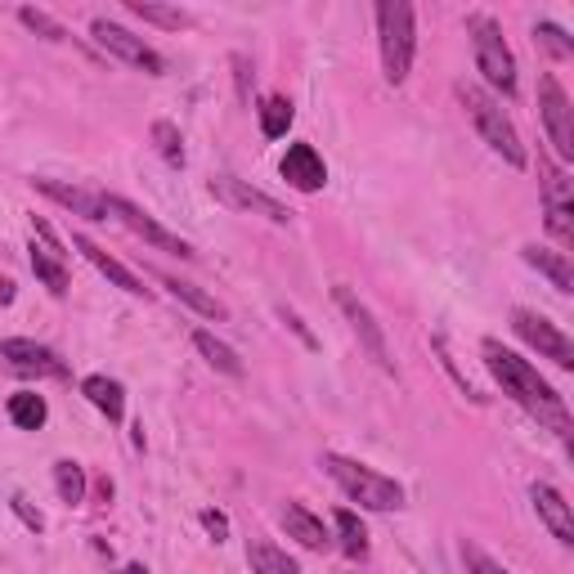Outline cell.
<instances>
[{"instance_id":"6da1fadb","label":"cell","mask_w":574,"mask_h":574,"mask_svg":"<svg viewBox=\"0 0 574 574\" xmlns=\"http://www.w3.org/2000/svg\"><path fill=\"white\" fill-rule=\"evenodd\" d=\"M485 364H489V373H493V381L503 387V395H512L529 417H539L544 427H552L561 440H570V408H565V400L552 391V381L548 377H539V368H534L529 359H521L516 351H508L503 341H485Z\"/></svg>"},{"instance_id":"7a4b0ae2","label":"cell","mask_w":574,"mask_h":574,"mask_svg":"<svg viewBox=\"0 0 574 574\" xmlns=\"http://www.w3.org/2000/svg\"><path fill=\"white\" fill-rule=\"evenodd\" d=\"M457 103L467 108V118H472V126H476V135L499 152V158L512 167V171H525L529 167V152H525V144H521V131L512 126V118L503 112V103L493 99L489 90H480V86H472V82H457Z\"/></svg>"},{"instance_id":"3957f363","label":"cell","mask_w":574,"mask_h":574,"mask_svg":"<svg viewBox=\"0 0 574 574\" xmlns=\"http://www.w3.org/2000/svg\"><path fill=\"white\" fill-rule=\"evenodd\" d=\"M377 46H381V72L391 86H404L417 54V27L408 0H377Z\"/></svg>"},{"instance_id":"277c9868","label":"cell","mask_w":574,"mask_h":574,"mask_svg":"<svg viewBox=\"0 0 574 574\" xmlns=\"http://www.w3.org/2000/svg\"><path fill=\"white\" fill-rule=\"evenodd\" d=\"M323 472L341 485V493H346L351 503L368 508V512H395L404 508V485L381 476L364 463H355V457H341V453H323Z\"/></svg>"},{"instance_id":"5b68a950","label":"cell","mask_w":574,"mask_h":574,"mask_svg":"<svg viewBox=\"0 0 574 574\" xmlns=\"http://www.w3.org/2000/svg\"><path fill=\"white\" fill-rule=\"evenodd\" d=\"M467 36L476 46V68L485 72V82L499 90V95H516V54L512 46L503 41V27L493 23L489 14H472L467 19Z\"/></svg>"},{"instance_id":"8992f818","label":"cell","mask_w":574,"mask_h":574,"mask_svg":"<svg viewBox=\"0 0 574 574\" xmlns=\"http://www.w3.org/2000/svg\"><path fill=\"white\" fill-rule=\"evenodd\" d=\"M103 211L118 220V224H126L135 239H144L148 247H158V252H171V256H194V247H188L180 234H171V229H162L158 220H152L144 207H135L131 198H122V194H103Z\"/></svg>"},{"instance_id":"52a82bcc","label":"cell","mask_w":574,"mask_h":574,"mask_svg":"<svg viewBox=\"0 0 574 574\" xmlns=\"http://www.w3.org/2000/svg\"><path fill=\"white\" fill-rule=\"evenodd\" d=\"M90 36H95V46H103L108 54H118L122 63H131V68H139V72H148V76H162V72H167V59L152 50V46H144V36L126 32L122 23L95 19V23H90Z\"/></svg>"},{"instance_id":"ba28073f","label":"cell","mask_w":574,"mask_h":574,"mask_svg":"<svg viewBox=\"0 0 574 574\" xmlns=\"http://www.w3.org/2000/svg\"><path fill=\"white\" fill-rule=\"evenodd\" d=\"M539 118L548 126V139L557 148V158L574 162V108H570V95L561 90V82L552 72L539 76Z\"/></svg>"},{"instance_id":"9c48e42d","label":"cell","mask_w":574,"mask_h":574,"mask_svg":"<svg viewBox=\"0 0 574 574\" xmlns=\"http://www.w3.org/2000/svg\"><path fill=\"white\" fill-rule=\"evenodd\" d=\"M512 328H516V337L525 341V346H534L557 368H574V341L552 319H544L539 310H512Z\"/></svg>"},{"instance_id":"30bf717a","label":"cell","mask_w":574,"mask_h":574,"mask_svg":"<svg viewBox=\"0 0 574 574\" xmlns=\"http://www.w3.org/2000/svg\"><path fill=\"white\" fill-rule=\"evenodd\" d=\"M332 301L341 305V315L351 319V328H355V337L364 341V351L373 355V364L381 368V373H395V359H391V346H387V332H381V323L373 319V310L368 305L341 283V288H332Z\"/></svg>"},{"instance_id":"8fae6325","label":"cell","mask_w":574,"mask_h":574,"mask_svg":"<svg viewBox=\"0 0 574 574\" xmlns=\"http://www.w3.org/2000/svg\"><path fill=\"white\" fill-rule=\"evenodd\" d=\"M0 359H5L14 373H27V377H54V381H63L72 373L68 359H59V351L41 346V341H32V337H5V341H0Z\"/></svg>"},{"instance_id":"7c38bea8","label":"cell","mask_w":574,"mask_h":574,"mask_svg":"<svg viewBox=\"0 0 574 574\" xmlns=\"http://www.w3.org/2000/svg\"><path fill=\"white\" fill-rule=\"evenodd\" d=\"M211 194L229 207V211H247V216H265V220H274V224H288L292 211L283 203H274L270 194H260V188H252L247 180H234V175H216L211 180Z\"/></svg>"},{"instance_id":"4fadbf2b","label":"cell","mask_w":574,"mask_h":574,"mask_svg":"<svg viewBox=\"0 0 574 574\" xmlns=\"http://www.w3.org/2000/svg\"><path fill=\"white\" fill-rule=\"evenodd\" d=\"M32 274L41 279L54 296L68 292V265H63V243L54 239V229L46 220H32Z\"/></svg>"},{"instance_id":"5bb4252c","label":"cell","mask_w":574,"mask_h":574,"mask_svg":"<svg viewBox=\"0 0 574 574\" xmlns=\"http://www.w3.org/2000/svg\"><path fill=\"white\" fill-rule=\"evenodd\" d=\"M279 171H283V180L292 188H301V194H319V188L328 184V167H323V158H319L315 144H292Z\"/></svg>"},{"instance_id":"9a60e30c","label":"cell","mask_w":574,"mask_h":574,"mask_svg":"<svg viewBox=\"0 0 574 574\" xmlns=\"http://www.w3.org/2000/svg\"><path fill=\"white\" fill-rule=\"evenodd\" d=\"M529 499H534V512H539V521L552 529V539L561 548H574V512H570V503L561 499V493L552 485H534Z\"/></svg>"},{"instance_id":"2e32d148","label":"cell","mask_w":574,"mask_h":574,"mask_svg":"<svg viewBox=\"0 0 574 574\" xmlns=\"http://www.w3.org/2000/svg\"><path fill=\"white\" fill-rule=\"evenodd\" d=\"M72 247L82 252V256L95 265V270H99V274H103L112 288H122V292H131V296H148V288H144V283H139V279L126 270L122 260H112V256H108L99 243H90V239H82V234H72Z\"/></svg>"},{"instance_id":"e0dca14e","label":"cell","mask_w":574,"mask_h":574,"mask_svg":"<svg viewBox=\"0 0 574 574\" xmlns=\"http://www.w3.org/2000/svg\"><path fill=\"white\" fill-rule=\"evenodd\" d=\"M36 188H41L46 198H54L59 207L86 216V220H108L103 211V194H90V188H76V184H63V180H32Z\"/></svg>"},{"instance_id":"ac0fdd59","label":"cell","mask_w":574,"mask_h":574,"mask_svg":"<svg viewBox=\"0 0 574 574\" xmlns=\"http://www.w3.org/2000/svg\"><path fill=\"white\" fill-rule=\"evenodd\" d=\"M82 395L108 417V423H122V417H126V391H122V381H112V377L95 373V377L82 381Z\"/></svg>"},{"instance_id":"d6986e66","label":"cell","mask_w":574,"mask_h":574,"mask_svg":"<svg viewBox=\"0 0 574 574\" xmlns=\"http://www.w3.org/2000/svg\"><path fill=\"white\" fill-rule=\"evenodd\" d=\"M283 525H288V539H296L301 548H310V552L328 548V529H323V521H319L310 508L288 503V508H283Z\"/></svg>"},{"instance_id":"ffe728a7","label":"cell","mask_w":574,"mask_h":574,"mask_svg":"<svg viewBox=\"0 0 574 574\" xmlns=\"http://www.w3.org/2000/svg\"><path fill=\"white\" fill-rule=\"evenodd\" d=\"M194 346H198V355H203L216 373H224V377H243V373H247L243 359H239V351H234V346H224V341H220L216 332H207V328L194 332Z\"/></svg>"},{"instance_id":"44dd1931","label":"cell","mask_w":574,"mask_h":574,"mask_svg":"<svg viewBox=\"0 0 574 574\" xmlns=\"http://www.w3.org/2000/svg\"><path fill=\"white\" fill-rule=\"evenodd\" d=\"M158 283H162V288H167V292H171L175 301L194 305L198 315H207V319H216V323H224V319H229V310H224V305H220V301H216L211 292H203L198 283H184V279H171V274H162Z\"/></svg>"},{"instance_id":"7402d4cb","label":"cell","mask_w":574,"mask_h":574,"mask_svg":"<svg viewBox=\"0 0 574 574\" xmlns=\"http://www.w3.org/2000/svg\"><path fill=\"white\" fill-rule=\"evenodd\" d=\"M525 260H529V265H534V270H539V274H548L557 292H570V288H574V274H570V260H565V252H548V247H525Z\"/></svg>"},{"instance_id":"603a6c76","label":"cell","mask_w":574,"mask_h":574,"mask_svg":"<svg viewBox=\"0 0 574 574\" xmlns=\"http://www.w3.org/2000/svg\"><path fill=\"white\" fill-rule=\"evenodd\" d=\"M46 417H50L46 395H32V391L10 395V423H14V427H23V431H41V427H46Z\"/></svg>"},{"instance_id":"cb8c5ba5","label":"cell","mask_w":574,"mask_h":574,"mask_svg":"<svg viewBox=\"0 0 574 574\" xmlns=\"http://www.w3.org/2000/svg\"><path fill=\"white\" fill-rule=\"evenodd\" d=\"M54 489H59V503H68V508L86 503V472H82V463L59 457V463H54Z\"/></svg>"},{"instance_id":"d4e9b609","label":"cell","mask_w":574,"mask_h":574,"mask_svg":"<svg viewBox=\"0 0 574 574\" xmlns=\"http://www.w3.org/2000/svg\"><path fill=\"white\" fill-rule=\"evenodd\" d=\"M131 14H135V19H144V23L171 27V32H180V27H194V14H188V10L158 5V0H131Z\"/></svg>"},{"instance_id":"484cf974","label":"cell","mask_w":574,"mask_h":574,"mask_svg":"<svg viewBox=\"0 0 574 574\" xmlns=\"http://www.w3.org/2000/svg\"><path fill=\"white\" fill-rule=\"evenodd\" d=\"M247 565H252V574H301V565L288 552H279L274 544H252Z\"/></svg>"},{"instance_id":"4316f807","label":"cell","mask_w":574,"mask_h":574,"mask_svg":"<svg viewBox=\"0 0 574 574\" xmlns=\"http://www.w3.org/2000/svg\"><path fill=\"white\" fill-rule=\"evenodd\" d=\"M292 118H296L292 103H288L283 95H270V99L260 103V135H265V139H283L288 126H292Z\"/></svg>"},{"instance_id":"83f0119b","label":"cell","mask_w":574,"mask_h":574,"mask_svg":"<svg viewBox=\"0 0 574 574\" xmlns=\"http://www.w3.org/2000/svg\"><path fill=\"white\" fill-rule=\"evenodd\" d=\"M332 521H337V534H341V552H346V557H364L368 552V529L359 525V516L351 508H341Z\"/></svg>"},{"instance_id":"f1b7e54d","label":"cell","mask_w":574,"mask_h":574,"mask_svg":"<svg viewBox=\"0 0 574 574\" xmlns=\"http://www.w3.org/2000/svg\"><path fill=\"white\" fill-rule=\"evenodd\" d=\"M152 148L162 152L167 167H184V139H180L175 122H152Z\"/></svg>"},{"instance_id":"f546056e","label":"cell","mask_w":574,"mask_h":574,"mask_svg":"<svg viewBox=\"0 0 574 574\" xmlns=\"http://www.w3.org/2000/svg\"><path fill=\"white\" fill-rule=\"evenodd\" d=\"M19 19H23V27H32V32H41L46 41H68V32H63V23H54L50 14H41V10H19Z\"/></svg>"},{"instance_id":"4dcf8cb0","label":"cell","mask_w":574,"mask_h":574,"mask_svg":"<svg viewBox=\"0 0 574 574\" xmlns=\"http://www.w3.org/2000/svg\"><path fill=\"white\" fill-rule=\"evenodd\" d=\"M534 36H539V41H544L557 59H570V54H574V41H570V36H565L557 23H534Z\"/></svg>"},{"instance_id":"1f68e13d","label":"cell","mask_w":574,"mask_h":574,"mask_svg":"<svg viewBox=\"0 0 574 574\" xmlns=\"http://www.w3.org/2000/svg\"><path fill=\"white\" fill-rule=\"evenodd\" d=\"M548 229L557 234L561 247L574 243V207H548Z\"/></svg>"},{"instance_id":"d6a6232c","label":"cell","mask_w":574,"mask_h":574,"mask_svg":"<svg viewBox=\"0 0 574 574\" xmlns=\"http://www.w3.org/2000/svg\"><path fill=\"white\" fill-rule=\"evenodd\" d=\"M463 561H467V570H472V574H512V570H503L493 557H485L476 544H463Z\"/></svg>"},{"instance_id":"836d02e7","label":"cell","mask_w":574,"mask_h":574,"mask_svg":"<svg viewBox=\"0 0 574 574\" xmlns=\"http://www.w3.org/2000/svg\"><path fill=\"white\" fill-rule=\"evenodd\" d=\"M203 525H207V534H211L216 544L229 539V516H224V512H203Z\"/></svg>"},{"instance_id":"e575fe53","label":"cell","mask_w":574,"mask_h":574,"mask_svg":"<svg viewBox=\"0 0 574 574\" xmlns=\"http://www.w3.org/2000/svg\"><path fill=\"white\" fill-rule=\"evenodd\" d=\"M10 508H14V512H19L23 521H27V529H46V521H41V512H27V503H23V499H10Z\"/></svg>"},{"instance_id":"d590c367","label":"cell","mask_w":574,"mask_h":574,"mask_svg":"<svg viewBox=\"0 0 574 574\" xmlns=\"http://www.w3.org/2000/svg\"><path fill=\"white\" fill-rule=\"evenodd\" d=\"M118 574H148V570H144V565H139V561H131V565H122V570H118Z\"/></svg>"}]
</instances>
